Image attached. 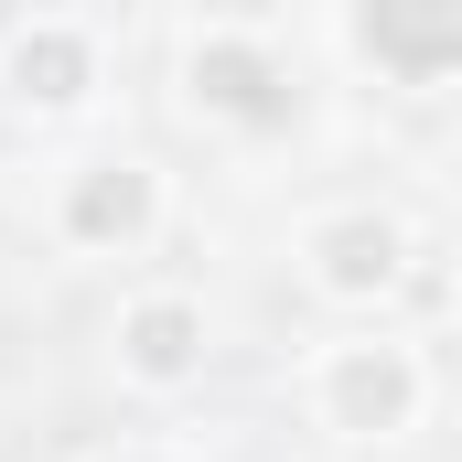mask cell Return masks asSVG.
Listing matches in <instances>:
<instances>
[{
    "label": "cell",
    "instance_id": "6da1fadb",
    "mask_svg": "<svg viewBox=\"0 0 462 462\" xmlns=\"http://www.w3.org/2000/svg\"><path fill=\"white\" fill-rule=\"evenodd\" d=\"M301 409L334 452H398L430 420V355L398 323H355L301 365Z\"/></svg>",
    "mask_w": 462,
    "mask_h": 462
},
{
    "label": "cell",
    "instance_id": "7a4b0ae2",
    "mask_svg": "<svg viewBox=\"0 0 462 462\" xmlns=\"http://www.w3.org/2000/svg\"><path fill=\"white\" fill-rule=\"evenodd\" d=\"M172 87L194 129H226V140H291L301 129V76L269 32L247 22H194L183 54H172Z\"/></svg>",
    "mask_w": 462,
    "mask_h": 462
},
{
    "label": "cell",
    "instance_id": "3957f363",
    "mask_svg": "<svg viewBox=\"0 0 462 462\" xmlns=\"http://www.w3.org/2000/svg\"><path fill=\"white\" fill-rule=\"evenodd\" d=\"M291 258H301V291H312V301L387 323V301H398V280H409V258H420V226H409L398 205H323V216H301Z\"/></svg>",
    "mask_w": 462,
    "mask_h": 462
},
{
    "label": "cell",
    "instance_id": "277c9868",
    "mask_svg": "<svg viewBox=\"0 0 462 462\" xmlns=\"http://www.w3.org/2000/svg\"><path fill=\"white\" fill-rule=\"evenodd\" d=\"M97 97H108V43H97V22L32 11V22L0 32V108L22 118V129H76V118H97Z\"/></svg>",
    "mask_w": 462,
    "mask_h": 462
},
{
    "label": "cell",
    "instance_id": "5b68a950",
    "mask_svg": "<svg viewBox=\"0 0 462 462\" xmlns=\"http://www.w3.org/2000/svg\"><path fill=\"white\" fill-rule=\"evenodd\" d=\"M162 226H172V183L151 151H87L54 183V247L65 258H140Z\"/></svg>",
    "mask_w": 462,
    "mask_h": 462
},
{
    "label": "cell",
    "instance_id": "8992f818",
    "mask_svg": "<svg viewBox=\"0 0 462 462\" xmlns=\"http://www.w3.org/2000/svg\"><path fill=\"white\" fill-rule=\"evenodd\" d=\"M216 365V312L194 291H129L108 323V376L129 398H183Z\"/></svg>",
    "mask_w": 462,
    "mask_h": 462
},
{
    "label": "cell",
    "instance_id": "52a82bcc",
    "mask_svg": "<svg viewBox=\"0 0 462 462\" xmlns=\"http://www.w3.org/2000/svg\"><path fill=\"white\" fill-rule=\"evenodd\" d=\"M345 43L387 87H441L462 65V0H345Z\"/></svg>",
    "mask_w": 462,
    "mask_h": 462
},
{
    "label": "cell",
    "instance_id": "ba28073f",
    "mask_svg": "<svg viewBox=\"0 0 462 462\" xmlns=\"http://www.w3.org/2000/svg\"><path fill=\"white\" fill-rule=\"evenodd\" d=\"M97 462H194V452H172V441H118V452H97Z\"/></svg>",
    "mask_w": 462,
    "mask_h": 462
}]
</instances>
